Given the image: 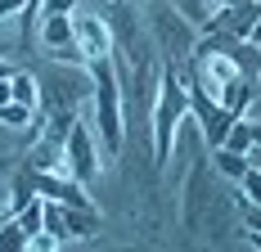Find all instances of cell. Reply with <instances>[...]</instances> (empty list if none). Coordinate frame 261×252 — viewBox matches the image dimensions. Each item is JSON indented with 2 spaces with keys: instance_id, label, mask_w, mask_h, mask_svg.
<instances>
[{
  "instance_id": "1",
  "label": "cell",
  "mask_w": 261,
  "mask_h": 252,
  "mask_svg": "<svg viewBox=\"0 0 261 252\" xmlns=\"http://www.w3.org/2000/svg\"><path fill=\"white\" fill-rule=\"evenodd\" d=\"M90 99H95V135L104 144V158H122V135H126V122H122V90H117V68H113V54L95 59L90 63Z\"/></svg>"
},
{
  "instance_id": "2",
  "label": "cell",
  "mask_w": 261,
  "mask_h": 252,
  "mask_svg": "<svg viewBox=\"0 0 261 252\" xmlns=\"http://www.w3.org/2000/svg\"><path fill=\"white\" fill-rule=\"evenodd\" d=\"M189 113V90H185L180 72L171 63H162V81H158V99H153V162L167 167L171 162V140H176V126Z\"/></svg>"
},
{
  "instance_id": "3",
  "label": "cell",
  "mask_w": 261,
  "mask_h": 252,
  "mask_svg": "<svg viewBox=\"0 0 261 252\" xmlns=\"http://www.w3.org/2000/svg\"><path fill=\"white\" fill-rule=\"evenodd\" d=\"M144 27H149V36H153L162 63L180 68V63L194 59V27H189V18L176 14L171 0H149V5H144Z\"/></svg>"
},
{
  "instance_id": "4",
  "label": "cell",
  "mask_w": 261,
  "mask_h": 252,
  "mask_svg": "<svg viewBox=\"0 0 261 252\" xmlns=\"http://www.w3.org/2000/svg\"><path fill=\"white\" fill-rule=\"evenodd\" d=\"M36 86H41V113L77 108V104L90 99V90H95L90 63H63V59H54V68L45 77H36Z\"/></svg>"
},
{
  "instance_id": "5",
  "label": "cell",
  "mask_w": 261,
  "mask_h": 252,
  "mask_svg": "<svg viewBox=\"0 0 261 252\" xmlns=\"http://www.w3.org/2000/svg\"><path fill=\"white\" fill-rule=\"evenodd\" d=\"M63 158H68V176L81 180V185H95L99 180V158H95V140H90V126H77L68 131V144H63Z\"/></svg>"
},
{
  "instance_id": "6",
  "label": "cell",
  "mask_w": 261,
  "mask_h": 252,
  "mask_svg": "<svg viewBox=\"0 0 261 252\" xmlns=\"http://www.w3.org/2000/svg\"><path fill=\"white\" fill-rule=\"evenodd\" d=\"M257 18H261V0H243V5H221V9L207 18V27H212V32H225V36L248 41L252 27H257Z\"/></svg>"
},
{
  "instance_id": "7",
  "label": "cell",
  "mask_w": 261,
  "mask_h": 252,
  "mask_svg": "<svg viewBox=\"0 0 261 252\" xmlns=\"http://www.w3.org/2000/svg\"><path fill=\"white\" fill-rule=\"evenodd\" d=\"M72 27H77L81 54H86L90 63L104 59V54H113V27H108L99 14H72Z\"/></svg>"
},
{
  "instance_id": "8",
  "label": "cell",
  "mask_w": 261,
  "mask_h": 252,
  "mask_svg": "<svg viewBox=\"0 0 261 252\" xmlns=\"http://www.w3.org/2000/svg\"><path fill=\"white\" fill-rule=\"evenodd\" d=\"M36 45L59 59L63 50H72L77 45V27H72V14H41V23H36Z\"/></svg>"
},
{
  "instance_id": "9",
  "label": "cell",
  "mask_w": 261,
  "mask_h": 252,
  "mask_svg": "<svg viewBox=\"0 0 261 252\" xmlns=\"http://www.w3.org/2000/svg\"><path fill=\"white\" fill-rule=\"evenodd\" d=\"M9 90H14V99L27 104V108H41V86H36V77L32 72H18L14 68V77H9Z\"/></svg>"
},
{
  "instance_id": "10",
  "label": "cell",
  "mask_w": 261,
  "mask_h": 252,
  "mask_svg": "<svg viewBox=\"0 0 261 252\" xmlns=\"http://www.w3.org/2000/svg\"><path fill=\"white\" fill-rule=\"evenodd\" d=\"M212 162H216V171H221L225 180H243V171H248V153H234V149H225V144L216 149Z\"/></svg>"
},
{
  "instance_id": "11",
  "label": "cell",
  "mask_w": 261,
  "mask_h": 252,
  "mask_svg": "<svg viewBox=\"0 0 261 252\" xmlns=\"http://www.w3.org/2000/svg\"><path fill=\"white\" fill-rule=\"evenodd\" d=\"M0 252H27V230H23L18 216H9L0 225Z\"/></svg>"
},
{
  "instance_id": "12",
  "label": "cell",
  "mask_w": 261,
  "mask_h": 252,
  "mask_svg": "<svg viewBox=\"0 0 261 252\" xmlns=\"http://www.w3.org/2000/svg\"><path fill=\"white\" fill-rule=\"evenodd\" d=\"M32 117H36V108H27V104H18V99L0 104V122L5 126H32Z\"/></svg>"
},
{
  "instance_id": "13",
  "label": "cell",
  "mask_w": 261,
  "mask_h": 252,
  "mask_svg": "<svg viewBox=\"0 0 261 252\" xmlns=\"http://www.w3.org/2000/svg\"><path fill=\"white\" fill-rule=\"evenodd\" d=\"M225 149H234V153H248V149H252V122H248V117H239V122L230 126Z\"/></svg>"
},
{
  "instance_id": "14",
  "label": "cell",
  "mask_w": 261,
  "mask_h": 252,
  "mask_svg": "<svg viewBox=\"0 0 261 252\" xmlns=\"http://www.w3.org/2000/svg\"><path fill=\"white\" fill-rule=\"evenodd\" d=\"M239 189H243V198L252 203V207H261V171H257V167H248V171H243Z\"/></svg>"
},
{
  "instance_id": "15",
  "label": "cell",
  "mask_w": 261,
  "mask_h": 252,
  "mask_svg": "<svg viewBox=\"0 0 261 252\" xmlns=\"http://www.w3.org/2000/svg\"><path fill=\"white\" fill-rule=\"evenodd\" d=\"M41 14H77V0H41Z\"/></svg>"
},
{
  "instance_id": "16",
  "label": "cell",
  "mask_w": 261,
  "mask_h": 252,
  "mask_svg": "<svg viewBox=\"0 0 261 252\" xmlns=\"http://www.w3.org/2000/svg\"><path fill=\"white\" fill-rule=\"evenodd\" d=\"M248 167H257V171H261V144H252V149H248Z\"/></svg>"
},
{
  "instance_id": "17",
  "label": "cell",
  "mask_w": 261,
  "mask_h": 252,
  "mask_svg": "<svg viewBox=\"0 0 261 252\" xmlns=\"http://www.w3.org/2000/svg\"><path fill=\"white\" fill-rule=\"evenodd\" d=\"M14 99V90H9V77H5V81H0V104H9Z\"/></svg>"
},
{
  "instance_id": "18",
  "label": "cell",
  "mask_w": 261,
  "mask_h": 252,
  "mask_svg": "<svg viewBox=\"0 0 261 252\" xmlns=\"http://www.w3.org/2000/svg\"><path fill=\"white\" fill-rule=\"evenodd\" d=\"M252 45H261V18H257V27H252V36H248Z\"/></svg>"
},
{
  "instance_id": "19",
  "label": "cell",
  "mask_w": 261,
  "mask_h": 252,
  "mask_svg": "<svg viewBox=\"0 0 261 252\" xmlns=\"http://www.w3.org/2000/svg\"><path fill=\"white\" fill-rule=\"evenodd\" d=\"M5 77H14V68H9V63L0 59V81H5Z\"/></svg>"
}]
</instances>
